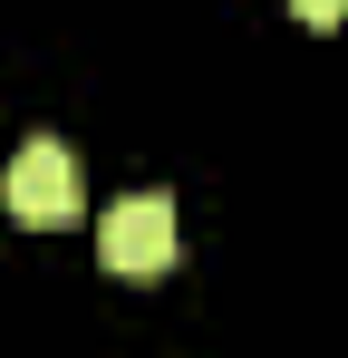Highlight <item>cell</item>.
I'll return each mask as SVG.
<instances>
[{
  "mask_svg": "<svg viewBox=\"0 0 348 358\" xmlns=\"http://www.w3.org/2000/svg\"><path fill=\"white\" fill-rule=\"evenodd\" d=\"M0 203H10V223H20V233H68V223L87 213L78 155H68L58 136H29V145L10 155V175H0Z\"/></svg>",
  "mask_w": 348,
  "mask_h": 358,
  "instance_id": "1",
  "label": "cell"
},
{
  "mask_svg": "<svg viewBox=\"0 0 348 358\" xmlns=\"http://www.w3.org/2000/svg\"><path fill=\"white\" fill-rule=\"evenodd\" d=\"M97 252H107V271L145 281V271H174L184 223H174V203H165V194H126V203H107V223H97Z\"/></svg>",
  "mask_w": 348,
  "mask_h": 358,
  "instance_id": "2",
  "label": "cell"
},
{
  "mask_svg": "<svg viewBox=\"0 0 348 358\" xmlns=\"http://www.w3.org/2000/svg\"><path fill=\"white\" fill-rule=\"evenodd\" d=\"M290 10H300L310 29H329V20H348V0H290Z\"/></svg>",
  "mask_w": 348,
  "mask_h": 358,
  "instance_id": "3",
  "label": "cell"
}]
</instances>
